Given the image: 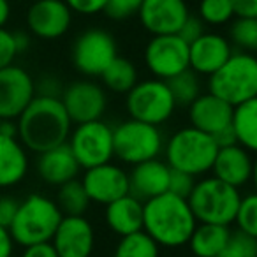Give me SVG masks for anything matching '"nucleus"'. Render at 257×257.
Listing matches in <instances>:
<instances>
[{
  "mask_svg": "<svg viewBox=\"0 0 257 257\" xmlns=\"http://www.w3.org/2000/svg\"><path fill=\"white\" fill-rule=\"evenodd\" d=\"M72 121L60 97L36 95L16 118V138L30 154H41L67 143Z\"/></svg>",
  "mask_w": 257,
  "mask_h": 257,
  "instance_id": "f257e3e1",
  "label": "nucleus"
},
{
  "mask_svg": "<svg viewBox=\"0 0 257 257\" xmlns=\"http://www.w3.org/2000/svg\"><path fill=\"white\" fill-rule=\"evenodd\" d=\"M197 220L183 197L164 192L143 203V231L161 248H182Z\"/></svg>",
  "mask_w": 257,
  "mask_h": 257,
  "instance_id": "f03ea898",
  "label": "nucleus"
},
{
  "mask_svg": "<svg viewBox=\"0 0 257 257\" xmlns=\"http://www.w3.org/2000/svg\"><path fill=\"white\" fill-rule=\"evenodd\" d=\"M217 152L218 145L213 136L187 125L166 138L162 155L171 169L201 178L211 171Z\"/></svg>",
  "mask_w": 257,
  "mask_h": 257,
  "instance_id": "7ed1b4c3",
  "label": "nucleus"
},
{
  "mask_svg": "<svg viewBox=\"0 0 257 257\" xmlns=\"http://www.w3.org/2000/svg\"><path fill=\"white\" fill-rule=\"evenodd\" d=\"M64 213L50 196L32 192L20 201L16 215L9 225L13 239L18 246L51 241Z\"/></svg>",
  "mask_w": 257,
  "mask_h": 257,
  "instance_id": "20e7f679",
  "label": "nucleus"
},
{
  "mask_svg": "<svg viewBox=\"0 0 257 257\" xmlns=\"http://www.w3.org/2000/svg\"><path fill=\"white\" fill-rule=\"evenodd\" d=\"M241 196V190L236 187L222 182L213 175H204L196 180L187 203L197 222L232 225Z\"/></svg>",
  "mask_w": 257,
  "mask_h": 257,
  "instance_id": "39448f33",
  "label": "nucleus"
},
{
  "mask_svg": "<svg viewBox=\"0 0 257 257\" xmlns=\"http://www.w3.org/2000/svg\"><path fill=\"white\" fill-rule=\"evenodd\" d=\"M208 92L231 106L257 99V58L253 53L232 51L224 65L208 76Z\"/></svg>",
  "mask_w": 257,
  "mask_h": 257,
  "instance_id": "423d86ee",
  "label": "nucleus"
},
{
  "mask_svg": "<svg viewBox=\"0 0 257 257\" xmlns=\"http://www.w3.org/2000/svg\"><path fill=\"white\" fill-rule=\"evenodd\" d=\"M166 136L157 125L127 118L113 127L114 159L125 166L157 159L162 155Z\"/></svg>",
  "mask_w": 257,
  "mask_h": 257,
  "instance_id": "0eeeda50",
  "label": "nucleus"
},
{
  "mask_svg": "<svg viewBox=\"0 0 257 257\" xmlns=\"http://www.w3.org/2000/svg\"><path fill=\"white\" fill-rule=\"evenodd\" d=\"M125 109L128 118L161 127L173 118L176 102L168 81L150 78L138 81L125 93Z\"/></svg>",
  "mask_w": 257,
  "mask_h": 257,
  "instance_id": "6e6552de",
  "label": "nucleus"
},
{
  "mask_svg": "<svg viewBox=\"0 0 257 257\" xmlns=\"http://www.w3.org/2000/svg\"><path fill=\"white\" fill-rule=\"evenodd\" d=\"M67 147L71 148L81 169L111 162L114 159L113 125L102 118L72 125V131L67 138Z\"/></svg>",
  "mask_w": 257,
  "mask_h": 257,
  "instance_id": "1a4fd4ad",
  "label": "nucleus"
},
{
  "mask_svg": "<svg viewBox=\"0 0 257 257\" xmlns=\"http://www.w3.org/2000/svg\"><path fill=\"white\" fill-rule=\"evenodd\" d=\"M116 55V39L104 29L83 30L71 48V62L74 69L90 79L99 78Z\"/></svg>",
  "mask_w": 257,
  "mask_h": 257,
  "instance_id": "9d476101",
  "label": "nucleus"
},
{
  "mask_svg": "<svg viewBox=\"0 0 257 257\" xmlns=\"http://www.w3.org/2000/svg\"><path fill=\"white\" fill-rule=\"evenodd\" d=\"M143 58L154 78L168 81L189 69V44L178 34L152 36L145 46Z\"/></svg>",
  "mask_w": 257,
  "mask_h": 257,
  "instance_id": "9b49d317",
  "label": "nucleus"
},
{
  "mask_svg": "<svg viewBox=\"0 0 257 257\" xmlns=\"http://www.w3.org/2000/svg\"><path fill=\"white\" fill-rule=\"evenodd\" d=\"M60 100L72 125L100 120L107 109V92L95 79L83 78L69 83L60 93Z\"/></svg>",
  "mask_w": 257,
  "mask_h": 257,
  "instance_id": "f8f14e48",
  "label": "nucleus"
},
{
  "mask_svg": "<svg viewBox=\"0 0 257 257\" xmlns=\"http://www.w3.org/2000/svg\"><path fill=\"white\" fill-rule=\"evenodd\" d=\"M74 13L64 0H36L27 9L29 34L43 41H55L64 37L72 25Z\"/></svg>",
  "mask_w": 257,
  "mask_h": 257,
  "instance_id": "ddd939ff",
  "label": "nucleus"
},
{
  "mask_svg": "<svg viewBox=\"0 0 257 257\" xmlns=\"http://www.w3.org/2000/svg\"><path fill=\"white\" fill-rule=\"evenodd\" d=\"M36 97V81L22 65L0 69V120H16Z\"/></svg>",
  "mask_w": 257,
  "mask_h": 257,
  "instance_id": "4468645a",
  "label": "nucleus"
},
{
  "mask_svg": "<svg viewBox=\"0 0 257 257\" xmlns=\"http://www.w3.org/2000/svg\"><path fill=\"white\" fill-rule=\"evenodd\" d=\"M79 180L90 203L100 206H106L128 194V173L113 161L85 169Z\"/></svg>",
  "mask_w": 257,
  "mask_h": 257,
  "instance_id": "2eb2a0df",
  "label": "nucleus"
},
{
  "mask_svg": "<svg viewBox=\"0 0 257 257\" xmlns=\"http://www.w3.org/2000/svg\"><path fill=\"white\" fill-rule=\"evenodd\" d=\"M58 257H92L95 227L85 215H64L51 238Z\"/></svg>",
  "mask_w": 257,
  "mask_h": 257,
  "instance_id": "dca6fc26",
  "label": "nucleus"
},
{
  "mask_svg": "<svg viewBox=\"0 0 257 257\" xmlns=\"http://www.w3.org/2000/svg\"><path fill=\"white\" fill-rule=\"evenodd\" d=\"M189 15L187 0H143L138 11L141 25L152 36L178 34Z\"/></svg>",
  "mask_w": 257,
  "mask_h": 257,
  "instance_id": "f3484780",
  "label": "nucleus"
},
{
  "mask_svg": "<svg viewBox=\"0 0 257 257\" xmlns=\"http://www.w3.org/2000/svg\"><path fill=\"white\" fill-rule=\"evenodd\" d=\"M229 39L217 32H203L189 44V69L197 76H211L232 55Z\"/></svg>",
  "mask_w": 257,
  "mask_h": 257,
  "instance_id": "a211bd4d",
  "label": "nucleus"
},
{
  "mask_svg": "<svg viewBox=\"0 0 257 257\" xmlns=\"http://www.w3.org/2000/svg\"><path fill=\"white\" fill-rule=\"evenodd\" d=\"M253 157L252 152L241 145L232 143L229 147H220L211 166V175L241 190L253 178Z\"/></svg>",
  "mask_w": 257,
  "mask_h": 257,
  "instance_id": "6ab92c4d",
  "label": "nucleus"
},
{
  "mask_svg": "<svg viewBox=\"0 0 257 257\" xmlns=\"http://www.w3.org/2000/svg\"><path fill=\"white\" fill-rule=\"evenodd\" d=\"M128 173V194H133L140 201H148L161 194L168 192L171 168L164 159H150L131 166Z\"/></svg>",
  "mask_w": 257,
  "mask_h": 257,
  "instance_id": "aec40b11",
  "label": "nucleus"
},
{
  "mask_svg": "<svg viewBox=\"0 0 257 257\" xmlns=\"http://www.w3.org/2000/svg\"><path fill=\"white\" fill-rule=\"evenodd\" d=\"M34 168H36V175L39 176L41 182L51 187H60L62 183L78 178L79 171H81L67 143L37 154Z\"/></svg>",
  "mask_w": 257,
  "mask_h": 257,
  "instance_id": "412c9836",
  "label": "nucleus"
},
{
  "mask_svg": "<svg viewBox=\"0 0 257 257\" xmlns=\"http://www.w3.org/2000/svg\"><path fill=\"white\" fill-rule=\"evenodd\" d=\"M187 113L192 127L215 136L231 125L232 106L213 93L203 92L192 104L187 106Z\"/></svg>",
  "mask_w": 257,
  "mask_h": 257,
  "instance_id": "4be33fe9",
  "label": "nucleus"
},
{
  "mask_svg": "<svg viewBox=\"0 0 257 257\" xmlns=\"http://www.w3.org/2000/svg\"><path fill=\"white\" fill-rule=\"evenodd\" d=\"M30 152L16 136L0 133V190L18 187L30 173Z\"/></svg>",
  "mask_w": 257,
  "mask_h": 257,
  "instance_id": "5701e85b",
  "label": "nucleus"
},
{
  "mask_svg": "<svg viewBox=\"0 0 257 257\" xmlns=\"http://www.w3.org/2000/svg\"><path fill=\"white\" fill-rule=\"evenodd\" d=\"M104 208V220L113 234L121 238L143 231V201L134 197L133 194H125Z\"/></svg>",
  "mask_w": 257,
  "mask_h": 257,
  "instance_id": "b1692460",
  "label": "nucleus"
},
{
  "mask_svg": "<svg viewBox=\"0 0 257 257\" xmlns=\"http://www.w3.org/2000/svg\"><path fill=\"white\" fill-rule=\"evenodd\" d=\"M231 231V225L197 222L187 245H189L192 255L196 257H218V253L227 243Z\"/></svg>",
  "mask_w": 257,
  "mask_h": 257,
  "instance_id": "393cba45",
  "label": "nucleus"
},
{
  "mask_svg": "<svg viewBox=\"0 0 257 257\" xmlns=\"http://www.w3.org/2000/svg\"><path fill=\"white\" fill-rule=\"evenodd\" d=\"M229 127L234 134L236 143L253 154L257 150V99L232 106Z\"/></svg>",
  "mask_w": 257,
  "mask_h": 257,
  "instance_id": "a878e982",
  "label": "nucleus"
},
{
  "mask_svg": "<svg viewBox=\"0 0 257 257\" xmlns=\"http://www.w3.org/2000/svg\"><path fill=\"white\" fill-rule=\"evenodd\" d=\"M99 78L102 81L100 85L106 88V92L116 93V95H125L140 81V74H138L134 62H131L125 57H120V55H116L111 60V64L104 69Z\"/></svg>",
  "mask_w": 257,
  "mask_h": 257,
  "instance_id": "bb28decb",
  "label": "nucleus"
},
{
  "mask_svg": "<svg viewBox=\"0 0 257 257\" xmlns=\"http://www.w3.org/2000/svg\"><path fill=\"white\" fill-rule=\"evenodd\" d=\"M57 197L55 203L58 204L64 215H85L90 208V199L81 185V180L74 178L71 182L62 183L57 187Z\"/></svg>",
  "mask_w": 257,
  "mask_h": 257,
  "instance_id": "cd10ccee",
  "label": "nucleus"
},
{
  "mask_svg": "<svg viewBox=\"0 0 257 257\" xmlns=\"http://www.w3.org/2000/svg\"><path fill=\"white\" fill-rule=\"evenodd\" d=\"M111 257H161V246L145 231L121 236Z\"/></svg>",
  "mask_w": 257,
  "mask_h": 257,
  "instance_id": "c85d7f7f",
  "label": "nucleus"
},
{
  "mask_svg": "<svg viewBox=\"0 0 257 257\" xmlns=\"http://www.w3.org/2000/svg\"><path fill=\"white\" fill-rule=\"evenodd\" d=\"M168 86L173 93L176 107H187L203 93L201 78L192 69H187V71L180 72V74L173 76L171 79H168Z\"/></svg>",
  "mask_w": 257,
  "mask_h": 257,
  "instance_id": "c756f323",
  "label": "nucleus"
},
{
  "mask_svg": "<svg viewBox=\"0 0 257 257\" xmlns=\"http://www.w3.org/2000/svg\"><path fill=\"white\" fill-rule=\"evenodd\" d=\"M227 39L238 51L253 53L257 50V18H232Z\"/></svg>",
  "mask_w": 257,
  "mask_h": 257,
  "instance_id": "7c9ffc66",
  "label": "nucleus"
},
{
  "mask_svg": "<svg viewBox=\"0 0 257 257\" xmlns=\"http://www.w3.org/2000/svg\"><path fill=\"white\" fill-rule=\"evenodd\" d=\"M197 13L201 22L211 27L227 25L234 18L231 0H199Z\"/></svg>",
  "mask_w": 257,
  "mask_h": 257,
  "instance_id": "2f4dec72",
  "label": "nucleus"
},
{
  "mask_svg": "<svg viewBox=\"0 0 257 257\" xmlns=\"http://www.w3.org/2000/svg\"><path fill=\"white\" fill-rule=\"evenodd\" d=\"M218 257H257V236L234 229Z\"/></svg>",
  "mask_w": 257,
  "mask_h": 257,
  "instance_id": "473e14b6",
  "label": "nucleus"
},
{
  "mask_svg": "<svg viewBox=\"0 0 257 257\" xmlns=\"http://www.w3.org/2000/svg\"><path fill=\"white\" fill-rule=\"evenodd\" d=\"M232 224L238 231L257 236V196L253 192L241 196Z\"/></svg>",
  "mask_w": 257,
  "mask_h": 257,
  "instance_id": "72a5a7b5",
  "label": "nucleus"
},
{
  "mask_svg": "<svg viewBox=\"0 0 257 257\" xmlns=\"http://www.w3.org/2000/svg\"><path fill=\"white\" fill-rule=\"evenodd\" d=\"M143 0H107L104 13L109 16L111 20L116 22H123V20L138 16Z\"/></svg>",
  "mask_w": 257,
  "mask_h": 257,
  "instance_id": "f704fd0d",
  "label": "nucleus"
},
{
  "mask_svg": "<svg viewBox=\"0 0 257 257\" xmlns=\"http://www.w3.org/2000/svg\"><path fill=\"white\" fill-rule=\"evenodd\" d=\"M196 180L197 178L187 175V173L171 169V175H169L168 192H171V194H175V196L187 199V197H189V194H190V190H192L194 183H196Z\"/></svg>",
  "mask_w": 257,
  "mask_h": 257,
  "instance_id": "c9c22d12",
  "label": "nucleus"
},
{
  "mask_svg": "<svg viewBox=\"0 0 257 257\" xmlns=\"http://www.w3.org/2000/svg\"><path fill=\"white\" fill-rule=\"evenodd\" d=\"M16 57H18V51H16L15 46L13 32L6 29V27H2L0 29V69L15 64Z\"/></svg>",
  "mask_w": 257,
  "mask_h": 257,
  "instance_id": "e433bc0d",
  "label": "nucleus"
},
{
  "mask_svg": "<svg viewBox=\"0 0 257 257\" xmlns=\"http://www.w3.org/2000/svg\"><path fill=\"white\" fill-rule=\"evenodd\" d=\"M74 15L81 16H95L104 13L107 0H64Z\"/></svg>",
  "mask_w": 257,
  "mask_h": 257,
  "instance_id": "4c0bfd02",
  "label": "nucleus"
},
{
  "mask_svg": "<svg viewBox=\"0 0 257 257\" xmlns=\"http://www.w3.org/2000/svg\"><path fill=\"white\" fill-rule=\"evenodd\" d=\"M36 81V95H44V97H60L64 85L62 81L53 74H43Z\"/></svg>",
  "mask_w": 257,
  "mask_h": 257,
  "instance_id": "58836bf2",
  "label": "nucleus"
},
{
  "mask_svg": "<svg viewBox=\"0 0 257 257\" xmlns=\"http://www.w3.org/2000/svg\"><path fill=\"white\" fill-rule=\"evenodd\" d=\"M203 32H206V30H204V23L199 20V16L189 15V18H187L185 22H183V25L180 27L178 36L182 37L187 44H190L192 41H196Z\"/></svg>",
  "mask_w": 257,
  "mask_h": 257,
  "instance_id": "ea45409f",
  "label": "nucleus"
},
{
  "mask_svg": "<svg viewBox=\"0 0 257 257\" xmlns=\"http://www.w3.org/2000/svg\"><path fill=\"white\" fill-rule=\"evenodd\" d=\"M20 199H16L11 194H0V225L9 227L18 210Z\"/></svg>",
  "mask_w": 257,
  "mask_h": 257,
  "instance_id": "a19ab883",
  "label": "nucleus"
},
{
  "mask_svg": "<svg viewBox=\"0 0 257 257\" xmlns=\"http://www.w3.org/2000/svg\"><path fill=\"white\" fill-rule=\"evenodd\" d=\"M20 257H58V253L55 250V246L51 245V241H44L23 246V252Z\"/></svg>",
  "mask_w": 257,
  "mask_h": 257,
  "instance_id": "79ce46f5",
  "label": "nucleus"
},
{
  "mask_svg": "<svg viewBox=\"0 0 257 257\" xmlns=\"http://www.w3.org/2000/svg\"><path fill=\"white\" fill-rule=\"evenodd\" d=\"M234 18H257V0H231Z\"/></svg>",
  "mask_w": 257,
  "mask_h": 257,
  "instance_id": "37998d69",
  "label": "nucleus"
},
{
  "mask_svg": "<svg viewBox=\"0 0 257 257\" xmlns=\"http://www.w3.org/2000/svg\"><path fill=\"white\" fill-rule=\"evenodd\" d=\"M16 250V243L13 239L9 227L0 225V257H13Z\"/></svg>",
  "mask_w": 257,
  "mask_h": 257,
  "instance_id": "c03bdc74",
  "label": "nucleus"
},
{
  "mask_svg": "<svg viewBox=\"0 0 257 257\" xmlns=\"http://www.w3.org/2000/svg\"><path fill=\"white\" fill-rule=\"evenodd\" d=\"M13 37H15V46L18 55L25 53L27 50L32 44V36L29 32H23V30H18V32H13Z\"/></svg>",
  "mask_w": 257,
  "mask_h": 257,
  "instance_id": "a18cd8bd",
  "label": "nucleus"
},
{
  "mask_svg": "<svg viewBox=\"0 0 257 257\" xmlns=\"http://www.w3.org/2000/svg\"><path fill=\"white\" fill-rule=\"evenodd\" d=\"M213 138H215V141H217L218 148H220V147H229V145L236 143V140H234V134H232L231 127L224 128V131H220V133H218V134H215Z\"/></svg>",
  "mask_w": 257,
  "mask_h": 257,
  "instance_id": "49530a36",
  "label": "nucleus"
},
{
  "mask_svg": "<svg viewBox=\"0 0 257 257\" xmlns=\"http://www.w3.org/2000/svg\"><path fill=\"white\" fill-rule=\"evenodd\" d=\"M13 15V6L9 0H0V29L6 27L11 20Z\"/></svg>",
  "mask_w": 257,
  "mask_h": 257,
  "instance_id": "de8ad7c7",
  "label": "nucleus"
},
{
  "mask_svg": "<svg viewBox=\"0 0 257 257\" xmlns=\"http://www.w3.org/2000/svg\"><path fill=\"white\" fill-rule=\"evenodd\" d=\"M0 133L6 136H16V120H0Z\"/></svg>",
  "mask_w": 257,
  "mask_h": 257,
  "instance_id": "09e8293b",
  "label": "nucleus"
},
{
  "mask_svg": "<svg viewBox=\"0 0 257 257\" xmlns=\"http://www.w3.org/2000/svg\"><path fill=\"white\" fill-rule=\"evenodd\" d=\"M29 2H36V0H29Z\"/></svg>",
  "mask_w": 257,
  "mask_h": 257,
  "instance_id": "8fccbe9b",
  "label": "nucleus"
},
{
  "mask_svg": "<svg viewBox=\"0 0 257 257\" xmlns=\"http://www.w3.org/2000/svg\"><path fill=\"white\" fill-rule=\"evenodd\" d=\"M192 257H196V255H192Z\"/></svg>",
  "mask_w": 257,
  "mask_h": 257,
  "instance_id": "3c124183",
  "label": "nucleus"
}]
</instances>
